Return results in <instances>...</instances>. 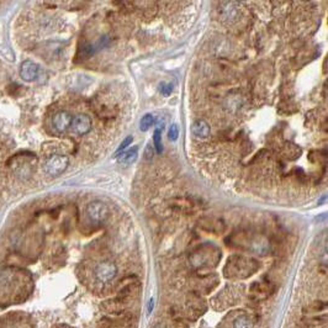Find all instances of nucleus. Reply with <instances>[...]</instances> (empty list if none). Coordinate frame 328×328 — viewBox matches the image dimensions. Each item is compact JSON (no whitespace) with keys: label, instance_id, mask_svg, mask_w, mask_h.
I'll use <instances>...</instances> for the list:
<instances>
[{"label":"nucleus","instance_id":"1","mask_svg":"<svg viewBox=\"0 0 328 328\" xmlns=\"http://www.w3.org/2000/svg\"><path fill=\"white\" fill-rule=\"evenodd\" d=\"M85 214H87L88 219L90 220L92 224L100 225L109 216V207H107L105 202L100 201V200H95V201L88 204L87 209H85Z\"/></svg>","mask_w":328,"mask_h":328},{"label":"nucleus","instance_id":"2","mask_svg":"<svg viewBox=\"0 0 328 328\" xmlns=\"http://www.w3.org/2000/svg\"><path fill=\"white\" fill-rule=\"evenodd\" d=\"M69 165L68 157L64 154H52L45 163V170L49 177H59Z\"/></svg>","mask_w":328,"mask_h":328},{"label":"nucleus","instance_id":"3","mask_svg":"<svg viewBox=\"0 0 328 328\" xmlns=\"http://www.w3.org/2000/svg\"><path fill=\"white\" fill-rule=\"evenodd\" d=\"M227 265H229L227 269L231 270V274L234 273V274L238 275H247L254 272L255 268L258 267V263L253 259H248V258L234 257L230 259Z\"/></svg>","mask_w":328,"mask_h":328},{"label":"nucleus","instance_id":"4","mask_svg":"<svg viewBox=\"0 0 328 328\" xmlns=\"http://www.w3.org/2000/svg\"><path fill=\"white\" fill-rule=\"evenodd\" d=\"M95 278H96L97 281L100 282H109L114 279L117 275V267L116 264H114L112 262L109 260H104V262L99 263V264L95 267L94 270Z\"/></svg>","mask_w":328,"mask_h":328},{"label":"nucleus","instance_id":"5","mask_svg":"<svg viewBox=\"0 0 328 328\" xmlns=\"http://www.w3.org/2000/svg\"><path fill=\"white\" fill-rule=\"evenodd\" d=\"M71 127L74 134L79 135V136L87 135L88 132L92 130V119L85 114L77 115V116L73 117V120H72Z\"/></svg>","mask_w":328,"mask_h":328},{"label":"nucleus","instance_id":"6","mask_svg":"<svg viewBox=\"0 0 328 328\" xmlns=\"http://www.w3.org/2000/svg\"><path fill=\"white\" fill-rule=\"evenodd\" d=\"M73 116L68 111H59L53 116L52 124H53L54 130L59 134H63L71 127Z\"/></svg>","mask_w":328,"mask_h":328},{"label":"nucleus","instance_id":"7","mask_svg":"<svg viewBox=\"0 0 328 328\" xmlns=\"http://www.w3.org/2000/svg\"><path fill=\"white\" fill-rule=\"evenodd\" d=\"M40 67L32 61H25L20 67V76L25 82H34L39 77Z\"/></svg>","mask_w":328,"mask_h":328},{"label":"nucleus","instance_id":"8","mask_svg":"<svg viewBox=\"0 0 328 328\" xmlns=\"http://www.w3.org/2000/svg\"><path fill=\"white\" fill-rule=\"evenodd\" d=\"M191 131L195 137L201 140L207 139V137L210 136V134H211L210 125L207 124L205 120H196V121L191 125Z\"/></svg>","mask_w":328,"mask_h":328},{"label":"nucleus","instance_id":"9","mask_svg":"<svg viewBox=\"0 0 328 328\" xmlns=\"http://www.w3.org/2000/svg\"><path fill=\"white\" fill-rule=\"evenodd\" d=\"M137 157H139V147H132L129 151H125L122 153L119 154V162L120 165L122 167H129V165L134 164L137 161Z\"/></svg>","mask_w":328,"mask_h":328},{"label":"nucleus","instance_id":"10","mask_svg":"<svg viewBox=\"0 0 328 328\" xmlns=\"http://www.w3.org/2000/svg\"><path fill=\"white\" fill-rule=\"evenodd\" d=\"M201 227L209 230L211 232H222L225 230V224L224 221L219 219H215V217H206L201 221Z\"/></svg>","mask_w":328,"mask_h":328},{"label":"nucleus","instance_id":"11","mask_svg":"<svg viewBox=\"0 0 328 328\" xmlns=\"http://www.w3.org/2000/svg\"><path fill=\"white\" fill-rule=\"evenodd\" d=\"M234 328H253V321L247 315L237 317L234 321Z\"/></svg>","mask_w":328,"mask_h":328},{"label":"nucleus","instance_id":"12","mask_svg":"<svg viewBox=\"0 0 328 328\" xmlns=\"http://www.w3.org/2000/svg\"><path fill=\"white\" fill-rule=\"evenodd\" d=\"M153 146L157 153L161 154L163 152V142H162V129H156L153 134Z\"/></svg>","mask_w":328,"mask_h":328},{"label":"nucleus","instance_id":"13","mask_svg":"<svg viewBox=\"0 0 328 328\" xmlns=\"http://www.w3.org/2000/svg\"><path fill=\"white\" fill-rule=\"evenodd\" d=\"M153 124H154L153 115L146 114L143 115V117H142L141 121H140V129H141V131H148Z\"/></svg>","mask_w":328,"mask_h":328},{"label":"nucleus","instance_id":"14","mask_svg":"<svg viewBox=\"0 0 328 328\" xmlns=\"http://www.w3.org/2000/svg\"><path fill=\"white\" fill-rule=\"evenodd\" d=\"M178 137H179V127L175 124L170 125L169 130H168V139L169 141H177Z\"/></svg>","mask_w":328,"mask_h":328},{"label":"nucleus","instance_id":"15","mask_svg":"<svg viewBox=\"0 0 328 328\" xmlns=\"http://www.w3.org/2000/svg\"><path fill=\"white\" fill-rule=\"evenodd\" d=\"M132 140H134V139H132L131 136H127L126 139H125L124 141L121 142V144H120L119 148L116 149V152H115V156H119L120 153H122V151H125V149H126L127 147H129L130 144L132 143Z\"/></svg>","mask_w":328,"mask_h":328},{"label":"nucleus","instance_id":"16","mask_svg":"<svg viewBox=\"0 0 328 328\" xmlns=\"http://www.w3.org/2000/svg\"><path fill=\"white\" fill-rule=\"evenodd\" d=\"M159 92H161L163 95H169L170 93L173 92V85L163 83V84L159 85Z\"/></svg>","mask_w":328,"mask_h":328}]
</instances>
